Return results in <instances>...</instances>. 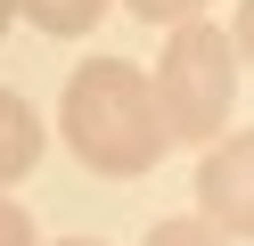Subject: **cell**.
<instances>
[{
  "label": "cell",
  "mask_w": 254,
  "mask_h": 246,
  "mask_svg": "<svg viewBox=\"0 0 254 246\" xmlns=\"http://www.w3.org/2000/svg\"><path fill=\"white\" fill-rule=\"evenodd\" d=\"M213 156L197 164V205L221 238H254V131H221L205 140Z\"/></svg>",
  "instance_id": "obj_3"
},
{
  "label": "cell",
  "mask_w": 254,
  "mask_h": 246,
  "mask_svg": "<svg viewBox=\"0 0 254 246\" xmlns=\"http://www.w3.org/2000/svg\"><path fill=\"white\" fill-rule=\"evenodd\" d=\"M33 164H41V115L25 107L17 90H0V189L25 180Z\"/></svg>",
  "instance_id": "obj_4"
},
{
  "label": "cell",
  "mask_w": 254,
  "mask_h": 246,
  "mask_svg": "<svg viewBox=\"0 0 254 246\" xmlns=\"http://www.w3.org/2000/svg\"><path fill=\"white\" fill-rule=\"evenodd\" d=\"M148 90H156V115H164V140H181V148L221 140L230 107H238V41L221 25H205V16H181Z\"/></svg>",
  "instance_id": "obj_2"
},
{
  "label": "cell",
  "mask_w": 254,
  "mask_h": 246,
  "mask_svg": "<svg viewBox=\"0 0 254 246\" xmlns=\"http://www.w3.org/2000/svg\"><path fill=\"white\" fill-rule=\"evenodd\" d=\"M8 16H17V0H0V41H8Z\"/></svg>",
  "instance_id": "obj_9"
},
{
  "label": "cell",
  "mask_w": 254,
  "mask_h": 246,
  "mask_svg": "<svg viewBox=\"0 0 254 246\" xmlns=\"http://www.w3.org/2000/svg\"><path fill=\"white\" fill-rule=\"evenodd\" d=\"M0 246H41L33 238V213H25L17 197H0Z\"/></svg>",
  "instance_id": "obj_7"
},
{
  "label": "cell",
  "mask_w": 254,
  "mask_h": 246,
  "mask_svg": "<svg viewBox=\"0 0 254 246\" xmlns=\"http://www.w3.org/2000/svg\"><path fill=\"white\" fill-rule=\"evenodd\" d=\"M17 16L41 25V33H58V41H74V33H90L107 16V0H17Z\"/></svg>",
  "instance_id": "obj_5"
},
{
  "label": "cell",
  "mask_w": 254,
  "mask_h": 246,
  "mask_svg": "<svg viewBox=\"0 0 254 246\" xmlns=\"http://www.w3.org/2000/svg\"><path fill=\"white\" fill-rule=\"evenodd\" d=\"M58 246H99V238H58Z\"/></svg>",
  "instance_id": "obj_10"
},
{
  "label": "cell",
  "mask_w": 254,
  "mask_h": 246,
  "mask_svg": "<svg viewBox=\"0 0 254 246\" xmlns=\"http://www.w3.org/2000/svg\"><path fill=\"white\" fill-rule=\"evenodd\" d=\"M139 246H230V238H221V230L205 222V213H197V222H189V213H181V222H156V230H148V238H139Z\"/></svg>",
  "instance_id": "obj_6"
},
{
  "label": "cell",
  "mask_w": 254,
  "mask_h": 246,
  "mask_svg": "<svg viewBox=\"0 0 254 246\" xmlns=\"http://www.w3.org/2000/svg\"><path fill=\"white\" fill-rule=\"evenodd\" d=\"M58 131L66 148L107 180H139L156 156H164V115H156V90L131 58H82L66 82V107H58Z\"/></svg>",
  "instance_id": "obj_1"
},
{
  "label": "cell",
  "mask_w": 254,
  "mask_h": 246,
  "mask_svg": "<svg viewBox=\"0 0 254 246\" xmlns=\"http://www.w3.org/2000/svg\"><path fill=\"white\" fill-rule=\"evenodd\" d=\"M123 8H139L148 25H181V16H205V0H123Z\"/></svg>",
  "instance_id": "obj_8"
}]
</instances>
